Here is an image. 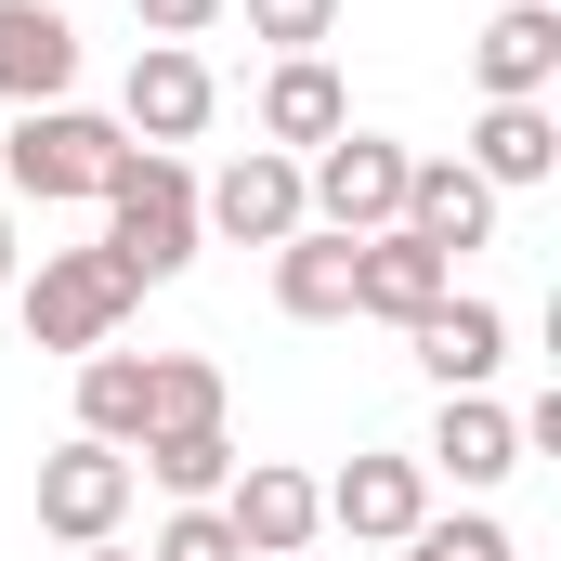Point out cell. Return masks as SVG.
<instances>
[{"instance_id": "obj_14", "label": "cell", "mask_w": 561, "mask_h": 561, "mask_svg": "<svg viewBox=\"0 0 561 561\" xmlns=\"http://www.w3.org/2000/svg\"><path fill=\"white\" fill-rule=\"evenodd\" d=\"M340 131H353L340 66H327V53H287L275 79H262V144H275V157H313V144H340Z\"/></svg>"}, {"instance_id": "obj_24", "label": "cell", "mask_w": 561, "mask_h": 561, "mask_svg": "<svg viewBox=\"0 0 561 561\" xmlns=\"http://www.w3.org/2000/svg\"><path fill=\"white\" fill-rule=\"evenodd\" d=\"M340 26V0H249V39H275V53H313Z\"/></svg>"}, {"instance_id": "obj_26", "label": "cell", "mask_w": 561, "mask_h": 561, "mask_svg": "<svg viewBox=\"0 0 561 561\" xmlns=\"http://www.w3.org/2000/svg\"><path fill=\"white\" fill-rule=\"evenodd\" d=\"M0 287H13V209H0Z\"/></svg>"}, {"instance_id": "obj_23", "label": "cell", "mask_w": 561, "mask_h": 561, "mask_svg": "<svg viewBox=\"0 0 561 561\" xmlns=\"http://www.w3.org/2000/svg\"><path fill=\"white\" fill-rule=\"evenodd\" d=\"M405 561H510V523H483V510H470V523H419Z\"/></svg>"}, {"instance_id": "obj_19", "label": "cell", "mask_w": 561, "mask_h": 561, "mask_svg": "<svg viewBox=\"0 0 561 561\" xmlns=\"http://www.w3.org/2000/svg\"><path fill=\"white\" fill-rule=\"evenodd\" d=\"M131 457L157 470V496H170V510H209V496L236 483V444H222V419H209V431H144Z\"/></svg>"}, {"instance_id": "obj_12", "label": "cell", "mask_w": 561, "mask_h": 561, "mask_svg": "<svg viewBox=\"0 0 561 561\" xmlns=\"http://www.w3.org/2000/svg\"><path fill=\"white\" fill-rule=\"evenodd\" d=\"M470 66H483L496 105H549V79H561V0H510V13L470 39Z\"/></svg>"}, {"instance_id": "obj_4", "label": "cell", "mask_w": 561, "mask_h": 561, "mask_svg": "<svg viewBox=\"0 0 561 561\" xmlns=\"http://www.w3.org/2000/svg\"><path fill=\"white\" fill-rule=\"evenodd\" d=\"M300 209H313L327 236H392V222H405V144H379V131L313 144V170H300Z\"/></svg>"}, {"instance_id": "obj_9", "label": "cell", "mask_w": 561, "mask_h": 561, "mask_svg": "<svg viewBox=\"0 0 561 561\" xmlns=\"http://www.w3.org/2000/svg\"><path fill=\"white\" fill-rule=\"evenodd\" d=\"M313 496H327V523L366 536V549H405V536L431 523V470H419V457H353V470L313 483Z\"/></svg>"}, {"instance_id": "obj_2", "label": "cell", "mask_w": 561, "mask_h": 561, "mask_svg": "<svg viewBox=\"0 0 561 561\" xmlns=\"http://www.w3.org/2000/svg\"><path fill=\"white\" fill-rule=\"evenodd\" d=\"M105 249L131 262V287L196 262V170H183V157H157V144L118 157V183H105Z\"/></svg>"}, {"instance_id": "obj_11", "label": "cell", "mask_w": 561, "mask_h": 561, "mask_svg": "<svg viewBox=\"0 0 561 561\" xmlns=\"http://www.w3.org/2000/svg\"><path fill=\"white\" fill-rule=\"evenodd\" d=\"M444 287H457V262H444V249H419L405 222H392V236H353V313H379V327H419Z\"/></svg>"}, {"instance_id": "obj_27", "label": "cell", "mask_w": 561, "mask_h": 561, "mask_svg": "<svg viewBox=\"0 0 561 561\" xmlns=\"http://www.w3.org/2000/svg\"><path fill=\"white\" fill-rule=\"evenodd\" d=\"M79 561H131V549H118V536H105V549H79Z\"/></svg>"}, {"instance_id": "obj_10", "label": "cell", "mask_w": 561, "mask_h": 561, "mask_svg": "<svg viewBox=\"0 0 561 561\" xmlns=\"http://www.w3.org/2000/svg\"><path fill=\"white\" fill-rule=\"evenodd\" d=\"M405 236L444 249V262L483 249V236H496V183H483L470 157H405Z\"/></svg>"}, {"instance_id": "obj_7", "label": "cell", "mask_w": 561, "mask_h": 561, "mask_svg": "<svg viewBox=\"0 0 561 561\" xmlns=\"http://www.w3.org/2000/svg\"><path fill=\"white\" fill-rule=\"evenodd\" d=\"M209 510L236 523V549H249V561H300L313 536H327V496H313V470H287V457H249Z\"/></svg>"}, {"instance_id": "obj_15", "label": "cell", "mask_w": 561, "mask_h": 561, "mask_svg": "<svg viewBox=\"0 0 561 561\" xmlns=\"http://www.w3.org/2000/svg\"><path fill=\"white\" fill-rule=\"evenodd\" d=\"M405 340H419V366L444 379V392H483V379L510 366V313H496V300H457V287L431 300V313L405 327Z\"/></svg>"}, {"instance_id": "obj_8", "label": "cell", "mask_w": 561, "mask_h": 561, "mask_svg": "<svg viewBox=\"0 0 561 561\" xmlns=\"http://www.w3.org/2000/svg\"><path fill=\"white\" fill-rule=\"evenodd\" d=\"M209 105H222V92H209V66H196L183 39H144V53H131V92H118V131L170 157V144L209 131Z\"/></svg>"}, {"instance_id": "obj_1", "label": "cell", "mask_w": 561, "mask_h": 561, "mask_svg": "<svg viewBox=\"0 0 561 561\" xmlns=\"http://www.w3.org/2000/svg\"><path fill=\"white\" fill-rule=\"evenodd\" d=\"M118 157H131V131L92 118V105H13V131H0V196H26V209H79V196L118 183Z\"/></svg>"}, {"instance_id": "obj_17", "label": "cell", "mask_w": 561, "mask_h": 561, "mask_svg": "<svg viewBox=\"0 0 561 561\" xmlns=\"http://www.w3.org/2000/svg\"><path fill=\"white\" fill-rule=\"evenodd\" d=\"M275 313H300V327H340V313H353V236L300 222V236L275 249Z\"/></svg>"}, {"instance_id": "obj_16", "label": "cell", "mask_w": 561, "mask_h": 561, "mask_svg": "<svg viewBox=\"0 0 561 561\" xmlns=\"http://www.w3.org/2000/svg\"><path fill=\"white\" fill-rule=\"evenodd\" d=\"M419 470H457L470 496H483V483H510V470H523V431H510V405L444 392V419H431V457H419Z\"/></svg>"}, {"instance_id": "obj_3", "label": "cell", "mask_w": 561, "mask_h": 561, "mask_svg": "<svg viewBox=\"0 0 561 561\" xmlns=\"http://www.w3.org/2000/svg\"><path fill=\"white\" fill-rule=\"evenodd\" d=\"M131 262L92 236V249H39V275H26V340L39 353H105L118 327H131Z\"/></svg>"}, {"instance_id": "obj_22", "label": "cell", "mask_w": 561, "mask_h": 561, "mask_svg": "<svg viewBox=\"0 0 561 561\" xmlns=\"http://www.w3.org/2000/svg\"><path fill=\"white\" fill-rule=\"evenodd\" d=\"M144 561H249V549H236V523H222V510H170Z\"/></svg>"}, {"instance_id": "obj_5", "label": "cell", "mask_w": 561, "mask_h": 561, "mask_svg": "<svg viewBox=\"0 0 561 561\" xmlns=\"http://www.w3.org/2000/svg\"><path fill=\"white\" fill-rule=\"evenodd\" d=\"M131 457L118 444H92V431H66L53 457H39V536H66V549H105L118 523H131Z\"/></svg>"}, {"instance_id": "obj_6", "label": "cell", "mask_w": 561, "mask_h": 561, "mask_svg": "<svg viewBox=\"0 0 561 561\" xmlns=\"http://www.w3.org/2000/svg\"><path fill=\"white\" fill-rule=\"evenodd\" d=\"M313 209H300V157H275V144H249L222 183H196V236H236V249H287Z\"/></svg>"}, {"instance_id": "obj_18", "label": "cell", "mask_w": 561, "mask_h": 561, "mask_svg": "<svg viewBox=\"0 0 561 561\" xmlns=\"http://www.w3.org/2000/svg\"><path fill=\"white\" fill-rule=\"evenodd\" d=\"M470 170H483L496 196H510V183H549V170H561V118H549V105H483Z\"/></svg>"}, {"instance_id": "obj_25", "label": "cell", "mask_w": 561, "mask_h": 561, "mask_svg": "<svg viewBox=\"0 0 561 561\" xmlns=\"http://www.w3.org/2000/svg\"><path fill=\"white\" fill-rule=\"evenodd\" d=\"M131 13H144V39H183V53L222 26V0H131Z\"/></svg>"}, {"instance_id": "obj_20", "label": "cell", "mask_w": 561, "mask_h": 561, "mask_svg": "<svg viewBox=\"0 0 561 561\" xmlns=\"http://www.w3.org/2000/svg\"><path fill=\"white\" fill-rule=\"evenodd\" d=\"M79 431L92 444H144V353H79Z\"/></svg>"}, {"instance_id": "obj_13", "label": "cell", "mask_w": 561, "mask_h": 561, "mask_svg": "<svg viewBox=\"0 0 561 561\" xmlns=\"http://www.w3.org/2000/svg\"><path fill=\"white\" fill-rule=\"evenodd\" d=\"M79 79V26L53 0H0V105H66Z\"/></svg>"}, {"instance_id": "obj_21", "label": "cell", "mask_w": 561, "mask_h": 561, "mask_svg": "<svg viewBox=\"0 0 561 561\" xmlns=\"http://www.w3.org/2000/svg\"><path fill=\"white\" fill-rule=\"evenodd\" d=\"M222 419V366L196 353H144V431H209Z\"/></svg>"}]
</instances>
